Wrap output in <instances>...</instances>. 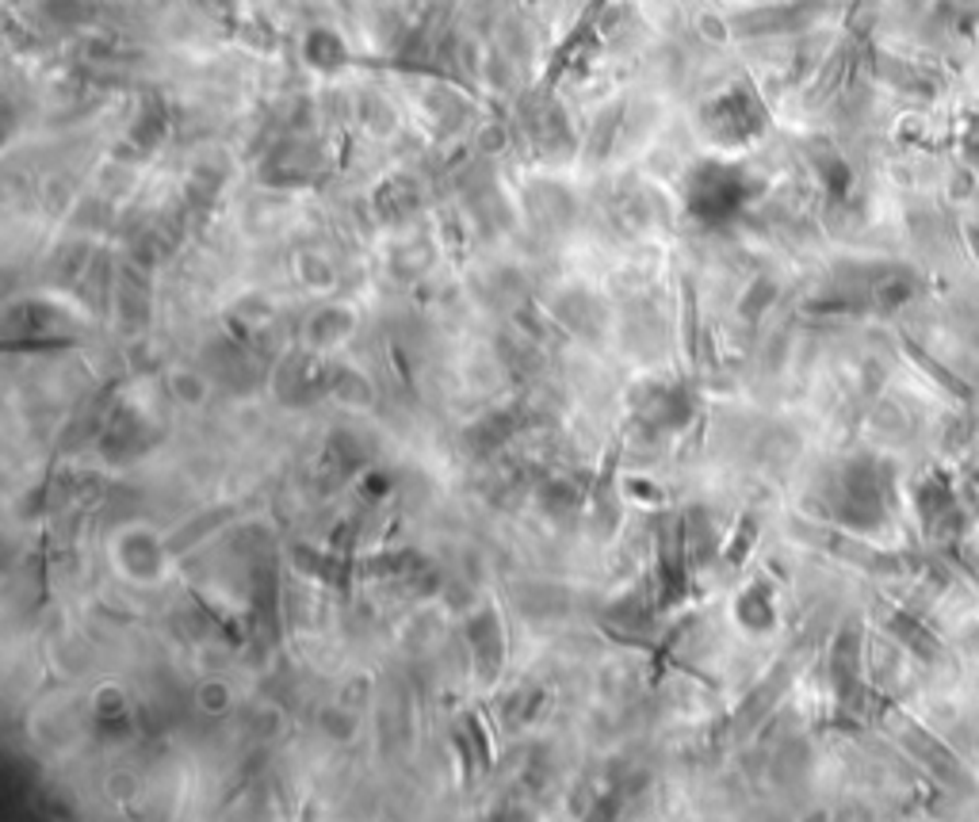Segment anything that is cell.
I'll return each instance as SVG.
<instances>
[{"label":"cell","mask_w":979,"mask_h":822,"mask_svg":"<svg viewBox=\"0 0 979 822\" xmlns=\"http://www.w3.org/2000/svg\"><path fill=\"white\" fill-rule=\"evenodd\" d=\"M765 123L769 115L761 107L758 92L742 89V84H727L724 92H712L701 104V135L719 150L750 142L753 135H761Z\"/></svg>","instance_id":"obj_1"},{"label":"cell","mask_w":979,"mask_h":822,"mask_svg":"<svg viewBox=\"0 0 979 822\" xmlns=\"http://www.w3.org/2000/svg\"><path fill=\"white\" fill-rule=\"evenodd\" d=\"M750 196V184H746V173L727 161H704L689 173L686 184V207L696 222L704 227H719L732 215H738V207Z\"/></svg>","instance_id":"obj_2"},{"label":"cell","mask_w":979,"mask_h":822,"mask_svg":"<svg viewBox=\"0 0 979 822\" xmlns=\"http://www.w3.org/2000/svg\"><path fill=\"white\" fill-rule=\"evenodd\" d=\"M302 61H307L314 73H337V69L348 66L345 38H341L333 27H310L307 38H302Z\"/></svg>","instance_id":"obj_3"},{"label":"cell","mask_w":979,"mask_h":822,"mask_svg":"<svg viewBox=\"0 0 979 822\" xmlns=\"http://www.w3.org/2000/svg\"><path fill=\"white\" fill-rule=\"evenodd\" d=\"M169 127V115H165V100L161 96H142L138 100V112L135 119H130V130H127V142L135 146L138 153H150L153 146L161 142V135H165Z\"/></svg>","instance_id":"obj_4"}]
</instances>
